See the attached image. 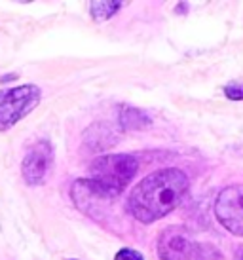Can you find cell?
<instances>
[{
    "label": "cell",
    "instance_id": "obj_1",
    "mask_svg": "<svg viewBox=\"0 0 243 260\" xmlns=\"http://www.w3.org/2000/svg\"><path fill=\"white\" fill-rule=\"evenodd\" d=\"M190 181L185 171L167 167L146 175L128 200V209L139 222L152 224L169 215L185 200Z\"/></svg>",
    "mask_w": 243,
    "mask_h": 260
},
{
    "label": "cell",
    "instance_id": "obj_2",
    "mask_svg": "<svg viewBox=\"0 0 243 260\" xmlns=\"http://www.w3.org/2000/svg\"><path fill=\"white\" fill-rule=\"evenodd\" d=\"M137 169H139V161L135 156H129V154L99 156L89 166L87 182L99 194H103L108 200H114L116 196H120L128 188L131 179L135 177Z\"/></svg>",
    "mask_w": 243,
    "mask_h": 260
},
{
    "label": "cell",
    "instance_id": "obj_3",
    "mask_svg": "<svg viewBox=\"0 0 243 260\" xmlns=\"http://www.w3.org/2000/svg\"><path fill=\"white\" fill-rule=\"evenodd\" d=\"M42 101V91L35 84L0 89V131L12 129Z\"/></svg>",
    "mask_w": 243,
    "mask_h": 260
},
{
    "label": "cell",
    "instance_id": "obj_4",
    "mask_svg": "<svg viewBox=\"0 0 243 260\" xmlns=\"http://www.w3.org/2000/svg\"><path fill=\"white\" fill-rule=\"evenodd\" d=\"M160 260H201V245L185 226H167L158 238Z\"/></svg>",
    "mask_w": 243,
    "mask_h": 260
},
{
    "label": "cell",
    "instance_id": "obj_5",
    "mask_svg": "<svg viewBox=\"0 0 243 260\" xmlns=\"http://www.w3.org/2000/svg\"><path fill=\"white\" fill-rule=\"evenodd\" d=\"M215 217L230 234L243 238V184L222 188L215 202Z\"/></svg>",
    "mask_w": 243,
    "mask_h": 260
},
{
    "label": "cell",
    "instance_id": "obj_6",
    "mask_svg": "<svg viewBox=\"0 0 243 260\" xmlns=\"http://www.w3.org/2000/svg\"><path fill=\"white\" fill-rule=\"evenodd\" d=\"M53 166V146L50 141H38L31 146L25 158L21 161V175L23 181L29 186H40L48 179L50 169Z\"/></svg>",
    "mask_w": 243,
    "mask_h": 260
},
{
    "label": "cell",
    "instance_id": "obj_7",
    "mask_svg": "<svg viewBox=\"0 0 243 260\" xmlns=\"http://www.w3.org/2000/svg\"><path fill=\"white\" fill-rule=\"evenodd\" d=\"M116 139H118V133L108 123H93L86 131V143L92 150H101V148L116 145L118 143Z\"/></svg>",
    "mask_w": 243,
    "mask_h": 260
},
{
    "label": "cell",
    "instance_id": "obj_8",
    "mask_svg": "<svg viewBox=\"0 0 243 260\" xmlns=\"http://www.w3.org/2000/svg\"><path fill=\"white\" fill-rule=\"evenodd\" d=\"M120 125L124 129H144L150 125V118L143 110L133 107H124L120 110Z\"/></svg>",
    "mask_w": 243,
    "mask_h": 260
},
{
    "label": "cell",
    "instance_id": "obj_9",
    "mask_svg": "<svg viewBox=\"0 0 243 260\" xmlns=\"http://www.w3.org/2000/svg\"><path fill=\"white\" fill-rule=\"evenodd\" d=\"M124 2L120 0H95L89 6V14L95 21H107L122 8Z\"/></svg>",
    "mask_w": 243,
    "mask_h": 260
},
{
    "label": "cell",
    "instance_id": "obj_10",
    "mask_svg": "<svg viewBox=\"0 0 243 260\" xmlns=\"http://www.w3.org/2000/svg\"><path fill=\"white\" fill-rule=\"evenodd\" d=\"M224 93L232 101H243V82H232L224 87Z\"/></svg>",
    "mask_w": 243,
    "mask_h": 260
},
{
    "label": "cell",
    "instance_id": "obj_11",
    "mask_svg": "<svg viewBox=\"0 0 243 260\" xmlns=\"http://www.w3.org/2000/svg\"><path fill=\"white\" fill-rule=\"evenodd\" d=\"M114 260H144L143 254L135 251V249H122L114 256Z\"/></svg>",
    "mask_w": 243,
    "mask_h": 260
},
{
    "label": "cell",
    "instance_id": "obj_12",
    "mask_svg": "<svg viewBox=\"0 0 243 260\" xmlns=\"http://www.w3.org/2000/svg\"><path fill=\"white\" fill-rule=\"evenodd\" d=\"M239 260H243V253H241V256H239Z\"/></svg>",
    "mask_w": 243,
    "mask_h": 260
},
{
    "label": "cell",
    "instance_id": "obj_13",
    "mask_svg": "<svg viewBox=\"0 0 243 260\" xmlns=\"http://www.w3.org/2000/svg\"><path fill=\"white\" fill-rule=\"evenodd\" d=\"M71 260H74V258H71Z\"/></svg>",
    "mask_w": 243,
    "mask_h": 260
}]
</instances>
